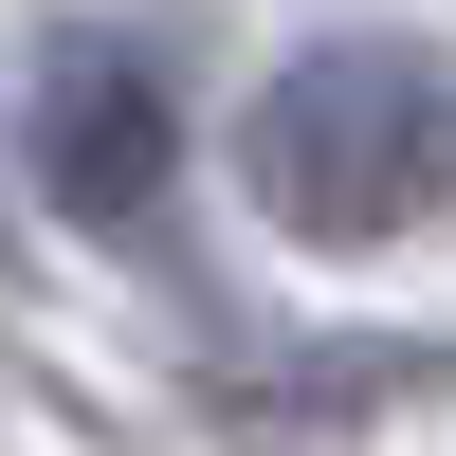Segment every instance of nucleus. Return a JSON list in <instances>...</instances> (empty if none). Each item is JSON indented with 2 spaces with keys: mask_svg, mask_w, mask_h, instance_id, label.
I'll use <instances>...</instances> for the list:
<instances>
[{
  "mask_svg": "<svg viewBox=\"0 0 456 456\" xmlns=\"http://www.w3.org/2000/svg\"><path fill=\"white\" fill-rule=\"evenodd\" d=\"M238 165L311 256L420 238V219H456V55L438 37H311V55H274Z\"/></svg>",
  "mask_w": 456,
  "mask_h": 456,
  "instance_id": "nucleus-1",
  "label": "nucleus"
},
{
  "mask_svg": "<svg viewBox=\"0 0 456 456\" xmlns=\"http://www.w3.org/2000/svg\"><path fill=\"white\" fill-rule=\"evenodd\" d=\"M19 146H37V183L92 238H146V201H165V73L128 37H55L37 92H19Z\"/></svg>",
  "mask_w": 456,
  "mask_h": 456,
  "instance_id": "nucleus-2",
  "label": "nucleus"
}]
</instances>
